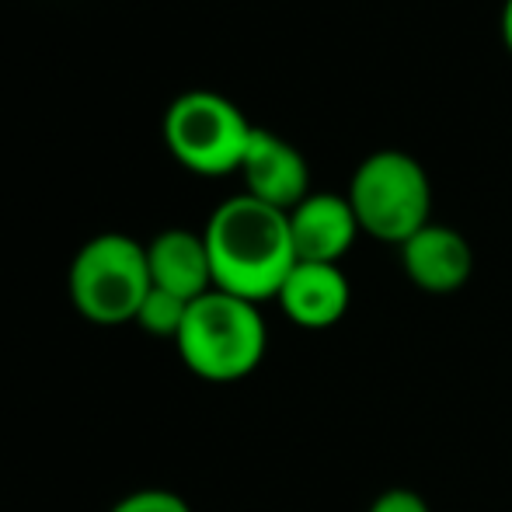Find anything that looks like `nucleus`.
Returning <instances> with one entry per match:
<instances>
[{
	"instance_id": "11",
	"label": "nucleus",
	"mask_w": 512,
	"mask_h": 512,
	"mask_svg": "<svg viewBox=\"0 0 512 512\" xmlns=\"http://www.w3.org/2000/svg\"><path fill=\"white\" fill-rule=\"evenodd\" d=\"M185 314H189V300H182V297H175V293L150 286L147 300H143L140 314H136V324H140L147 335L171 338V342H175L178 331H182V324H185Z\"/></svg>"
},
{
	"instance_id": "4",
	"label": "nucleus",
	"mask_w": 512,
	"mask_h": 512,
	"mask_svg": "<svg viewBox=\"0 0 512 512\" xmlns=\"http://www.w3.org/2000/svg\"><path fill=\"white\" fill-rule=\"evenodd\" d=\"M345 196L363 234L384 244L401 248L411 234L432 223L429 171L405 150H377L363 157Z\"/></svg>"
},
{
	"instance_id": "8",
	"label": "nucleus",
	"mask_w": 512,
	"mask_h": 512,
	"mask_svg": "<svg viewBox=\"0 0 512 512\" xmlns=\"http://www.w3.org/2000/svg\"><path fill=\"white\" fill-rule=\"evenodd\" d=\"M405 276L425 293H457L474 272V251L460 230L446 223H425L401 244Z\"/></svg>"
},
{
	"instance_id": "2",
	"label": "nucleus",
	"mask_w": 512,
	"mask_h": 512,
	"mask_svg": "<svg viewBox=\"0 0 512 512\" xmlns=\"http://www.w3.org/2000/svg\"><path fill=\"white\" fill-rule=\"evenodd\" d=\"M185 370L209 384H234L262 366L269 349V328L258 304L209 290L192 300L185 324L175 338Z\"/></svg>"
},
{
	"instance_id": "7",
	"label": "nucleus",
	"mask_w": 512,
	"mask_h": 512,
	"mask_svg": "<svg viewBox=\"0 0 512 512\" xmlns=\"http://www.w3.org/2000/svg\"><path fill=\"white\" fill-rule=\"evenodd\" d=\"M290 234L297 262L338 265L363 234L349 196L338 192H310L300 206L290 209Z\"/></svg>"
},
{
	"instance_id": "14",
	"label": "nucleus",
	"mask_w": 512,
	"mask_h": 512,
	"mask_svg": "<svg viewBox=\"0 0 512 512\" xmlns=\"http://www.w3.org/2000/svg\"><path fill=\"white\" fill-rule=\"evenodd\" d=\"M502 42H506V49L512 53V0L502 4Z\"/></svg>"
},
{
	"instance_id": "9",
	"label": "nucleus",
	"mask_w": 512,
	"mask_h": 512,
	"mask_svg": "<svg viewBox=\"0 0 512 512\" xmlns=\"http://www.w3.org/2000/svg\"><path fill=\"white\" fill-rule=\"evenodd\" d=\"M276 304L293 324L307 331H324L349 314L352 286L345 279L342 265L297 262L279 290Z\"/></svg>"
},
{
	"instance_id": "10",
	"label": "nucleus",
	"mask_w": 512,
	"mask_h": 512,
	"mask_svg": "<svg viewBox=\"0 0 512 512\" xmlns=\"http://www.w3.org/2000/svg\"><path fill=\"white\" fill-rule=\"evenodd\" d=\"M147 265H150V283L157 290L175 293V297L189 300V304L206 297L209 290H216L206 237L192 234V230L182 227L161 230L147 244Z\"/></svg>"
},
{
	"instance_id": "6",
	"label": "nucleus",
	"mask_w": 512,
	"mask_h": 512,
	"mask_svg": "<svg viewBox=\"0 0 512 512\" xmlns=\"http://www.w3.org/2000/svg\"><path fill=\"white\" fill-rule=\"evenodd\" d=\"M237 175L244 178V196L283 209V213H290L293 206H300L314 192L310 189L307 157L290 140L262 126H255V136H251L248 154H244Z\"/></svg>"
},
{
	"instance_id": "5",
	"label": "nucleus",
	"mask_w": 512,
	"mask_h": 512,
	"mask_svg": "<svg viewBox=\"0 0 512 512\" xmlns=\"http://www.w3.org/2000/svg\"><path fill=\"white\" fill-rule=\"evenodd\" d=\"M161 136L168 154L185 171L223 178L241 171L255 126L230 98L216 91H185L164 112Z\"/></svg>"
},
{
	"instance_id": "1",
	"label": "nucleus",
	"mask_w": 512,
	"mask_h": 512,
	"mask_svg": "<svg viewBox=\"0 0 512 512\" xmlns=\"http://www.w3.org/2000/svg\"><path fill=\"white\" fill-rule=\"evenodd\" d=\"M213 286L248 304L276 300L297 265L290 213L251 196H230L213 209L206 230Z\"/></svg>"
},
{
	"instance_id": "12",
	"label": "nucleus",
	"mask_w": 512,
	"mask_h": 512,
	"mask_svg": "<svg viewBox=\"0 0 512 512\" xmlns=\"http://www.w3.org/2000/svg\"><path fill=\"white\" fill-rule=\"evenodd\" d=\"M108 512H192V506L168 488H140V492L119 499Z\"/></svg>"
},
{
	"instance_id": "13",
	"label": "nucleus",
	"mask_w": 512,
	"mask_h": 512,
	"mask_svg": "<svg viewBox=\"0 0 512 512\" xmlns=\"http://www.w3.org/2000/svg\"><path fill=\"white\" fill-rule=\"evenodd\" d=\"M370 512H432V509H429V502L418 492H411V488H387L384 495L373 499Z\"/></svg>"
},
{
	"instance_id": "3",
	"label": "nucleus",
	"mask_w": 512,
	"mask_h": 512,
	"mask_svg": "<svg viewBox=\"0 0 512 512\" xmlns=\"http://www.w3.org/2000/svg\"><path fill=\"white\" fill-rule=\"evenodd\" d=\"M147 244L129 234H98L81 244L67 272V293L77 314L102 328L136 321L150 293Z\"/></svg>"
}]
</instances>
